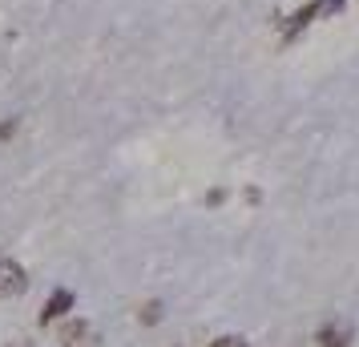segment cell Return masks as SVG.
I'll return each mask as SVG.
<instances>
[{
	"label": "cell",
	"instance_id": "1",
	"mask_svg": "<svg viewBox=\"0 0 359 347\" xmlns=\"http://www.w3.org/2000/svg\"><path fill=\"white\" fill-rule=\"evenodd\" d=\"M69 315H77V291H73V287H53L49 295H45V303H41L36 323L49 331V327H57V323H65Z\"/></svg>",
	"mask_w": 359,
	"mask_h": 347
},
{
	"label": "cell",
	"instance_id": "2",
	"mask_svg": "<svg viewBox=\"0 0 359 347\" xmlns=\"http://www.w3.org/2000/svg\"><path fill=\"white\" fill-rule=\"evenodd\" d=\"M29 291V271L17 263V259H8V254H0V299H17Z\"/></svg>",
	"mask_w": 359,
	"mask_h": 347
},
{
	"label": "cell",
	"instance_id": "3",
	"mask_svg": "<svg viewBox=\"0 0 359 347\" xmlns=\"http://www.w3.org/2000/svg\"><path fill=\"white\" fill-rule=\"evenodd\" d=\"M57 327H61V335H57V339H61V347H97V331L89 327V323H85V319H77V315H69L65 323H57Z\"/></svg>",
	"mask_w": 359,
	"mask_h": 347
},
{
	"label": "cell",
	"instance_id": "4",
	"mask_svg": "<svg viewBox=\"0 0 359 347\" xmlns=\"http://www.w3.org/2000/svg\"><path fill=\"white\" fill-rule=\"evenodd\" d=\"M351 339H355L351 323H323V327L315 331V343L319 347H351Z\"/></svg>",
	"mask_w": 359,
	"mask_h": 347
},
{
	"label": "cell",
	"instance_id": "5",
	"mask_svg": "<svg viewBox=\"0 0 359 347\" xmlns=\"http://www.w3.org/2000/svg\"><path fill=\"white\" fill-rule=\"evenodd\" d=\"M137 323H146V327L162 323V303H158V299H149L146 307H142V315H137Z\"/></svg>",
	"mask_w": 359,
	"mask_h": 347
},
{
	"label": "cell",
	"instance_id": "6",
	"mask_svg": "<svg viewBox=\"0 0 359 347\" xmlns=\"http://www.w3.org/2000/svg\"><path fill=\"white\" fill-rule=\"evenodd\" d=\"M206 347H250V343H246L243 335H218V339H210Z\"/></svg>",
	"mask_w": 359,
	"mask_h": 347
},
{
	"label": "cell",
	"instance_id": "7",
	"mask_svg": "<svg viewBox=\"0 0 359 347\" xmlns=\"http://www.w3.org/2000/svg\"><path fill=\"white\" fill-rule=\"evenodd\" d=\"M13 133H17V117H8V121H4V125H0V142H8V137H13Z\"/></svg>",
	"mask_w": 359,
	"mask_h": 347
},
{
	"label": "cell",
	"instance_id": "8",
	"mask_svg": "<svg viewBox=\"0 0 359 347\" xmlns=\"http://www.w3.org/2000/svg\"><path fill=\"white\" fill-rule=\"evenodd\" d=\"M206 202H210V206H218V202H226V190H210V198H206Z\"/></svg>",
	"mask_w": 359,
	"mask_h": 347
}]
</instances>
